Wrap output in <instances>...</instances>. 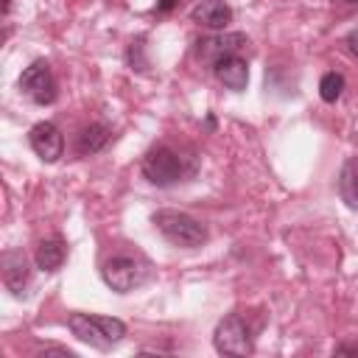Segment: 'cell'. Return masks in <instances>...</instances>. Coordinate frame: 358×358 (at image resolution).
<instances>
[{
    "instance_id": "obj_1",
    "label": "cell",
    "mask_w": 358,
    "mask_h": 358,
    "mask_svg": "<svg viewBox=\"0 0 358 358\" xmlns=\"http://www.w3.org/2000/svg\"><path fill=\"white\" fill-rule=\"evenodd\" d=\"M67 327L73 330V336L90 347L106 350L112 344H117L126 336V324L115 316H98V313H70Z\"/></svg>"
},
{
    "instance_id": "obj_2",
    "label": "cell",
    "mask_w": 358,
    "mask_h": 358,
    "mask_svg": "<svg viewBox=\"0 0 358 358\" xmlns=\"http://www.w3.org/2000/svg\"><path fill=\"white\" fill-rule=\"evenodd\" d=\"M154 224L176 246L193 249V246H201L207 241V227L199 218H193L187 213H179V210H159V213H154Z\"/></svg>"
},
{
    "instance_id": "obj_3",
    "label": "cell",
    "mask_w": 358,
    "mask_h": 358,
    "mask_svg": "<svg viewBox=\"0 0 358 358\" xmlns=\"http://www.w3.org/2000/svg\"><path fill=\"white\" fill-rule=\"evenodd\" d=\"M101 277H103V282H106L112 291L129 294V291H134L137 285H143V282L148 280V266H145L143 260H137V257L115 255V257H109V260L103 263Z\"/></svg>"
},
{
    "instance_id": "obj_4",
    "label": "cell",
    "mask_w": 358,
    "mask_h": 358,
    "mask_svg": "<svg viewBox=\"0 0 358 358\" xmlns=\"http://www.w3.org/2000/svg\"><path fill=\"white\" fill-rule=\"evenodd\" d=\"M143 176L157 185V187H171L176 185L182 176H185V165H182V157L168 148V145H159V148H151L145 157H143Z\"/></svg>"
},
{
    "instance_id": "obj_5",
    "label": "cell",
    "mask_w": 358,
    "mask_h": 358,
    "mask_svg": "<svg viewBox=\"0 0 358 358\" xmlns=\"http://www.w3.org/2000/svg\"><path fill=\"white\" fill-rule=\"evenodd\" d=\"M213 344L224 355H249L252 352V327L241 313H229L218 322Z\"/></svg>"
},
{
    "instance_id": "obj_6",
    "label": "cell",
    "mask_w": 358,
    "mask_h": 358,
    "mask_svg": "<svg viewBox=\"0 0 358 358\" xmlns=\"http://www.w3.org/2000/svg\"><path fill=\"white\" fill-rule=\"evenodd\" d=\"M20 90L34 101V103H50L56 98V78L50 73V64L36 59L31 62L22 76H20Z\"/></svg>"
},
{
    "instance_id": "obj_7",
    "label": "cell",
    "mask_w": 358,
    "mask_h": 358,
    "mask_svg": "<svg viewBox=\"0 0 358 358\" xmlns=\"http://www.w3.org/2000/svg\"><path fill=\"white\" fill-rule=\"evenodd\" d=\"M28 143H31L34 154H36L42 162H56V159L64 154V137H62V131H59L50 120L36 123V126L28 131Z\"/></svg>"
},
{
    "instance_id": "obj_8",
    "label": "cell",
    "mask_w": 358,
    "mask_h": 358,
    "mask_svg": "<svg viewBox=\"0 0 358 358\" xmlns=\"http://www.w3.org/2000/svg\"><path fill=\"white\" fill-rule=\"evenodd\" d=\"M249 39L243 34H218V36H210V39H201L199 48H196V56L201 62H210L215 64L221 56H229V53H238L241 48H246Z\"/></svg>"
},
{
    "instance_id": "obj_9",
    "label": "cell",
    "mask_w": 358,
    "mask_h": 358,
    "mask_svg": "<svg viewBox=\"0 0 358 358\" xmlns=\"http://www.w3.org/2000/svg\"><path fill=\"white\" fill-rule=\"evenodd\" d=\"M213 70H215V78H218V81H221L227 90H232V92L246 90V81H249V67H246V59H241L238 53L221 56V59L213 64Z\"/></svg>"
},
{
    "instance_id": "obj_10",
    "label": "cell",
    "mask_w": 358,
    "mask_h": 358,
    "mask_svg": "<svg viewBox=\"0 0 358 358\" xmlns=\"http://www.w3.org/2000/svg\"><path fill=\"white\" fill-rule=\"evenodd\" d=\"M193 22H199L201 28H210V31H224L229 22H232V8L224 3V0H201L193 11H190Z\"/></svg>"
},
{
    "instance_id": "obj_11",
    "label": "cell",
    "mask_w": 358,
    "mask_h": 358,
    "mask_svg": "<svg viewBox=\"0 0 358 358\" xmlns=\"http://www.w3.org/2000/svg\"><path fill=\"white\" fill-rule=\"evenodd\" d=\"M3 282L11 294H22L28 282V263L22 252H6L3 255Z\"/></svg>"
},
{
    "instance_id": "obj_12",
    "label": "cell",
    "mask_w": 358,
    "mask_h": 358,
    "mask_svg": "<svg viewBox=\"0 0 358 358\" xmlns=\"http://www.w3.org/2000/svg\"><path fill=\"white\" fill-rule=\"evenodd\" d=\"M109 140H112L109 126H103V123H90V126H84V129L78 131L76 151H78L81 157H90V154H98Z\"/></svg>"
},
{
    "instance_id": "obj_13",
    "label": "cell",
    "mask_w": 358,
    "mask_h": 358,
    "mask_svg": "<svg viewBox=\"0 0 358 358\" xmlns=\"http://www.w3.org/2000/svg\"><path fill=\"white\" fill-rule=\"evenodd\" d=\"M64 257H67V243H64L62 238H48V241H42V243L36 246V266H39L42 271H56V268H62Z\"/></svg>"
},
{
    "instance_id": "obj_14",
    "label": "cell",
    "mask_w": 358,
    "mask_h": 358,
    "mask_svg": "<svg viewBox=\"0 0 358 358\" xmlns=\"http://www.w3.org/2000/svg\"><path fill=\"white\" fill-rule=\"evenodd\" d=\"M338 193L347 207L358 210V162L355 159L344 162V168L338 173Z\"/></svg>"
},
{
    "instance_id": "obj_15",
    "label": "cell",
    "mask_w": 358,
    "mask_h": 358,
    "mask_svg": "<svg viewBox=\"0 0 358 358\" xmlns=\"http://www.w3.org/2000/svg\"><path fill=\"white\" fill-rule=\"evenodd\" d=\"M341 92H344V76H341V73H336V70L324 73V76H322V81H319V95H322V101L333 103V101H338V98H341Z\"/></svg>"
},
{
    "instance_id": "obj_16",
    "label": "cell",
    "mask_w": 358,
    "mask_h": 358,
    "mask_svg": "<svg viewBox=\"0 0 358 358\" xmlns=\"http://www.w3.org/2000/svg\"><path fill=\"white\" fill-rule=\"evenodd\" d=\"M347 45H350V50H352V56H358V25L347 34Z\"/></svg>"
},
{
    "instance_id": "obj_17",
    "label": "cell",
    "mask_w": 358,
    "mask_h": 358,
    "mask_svg": "<svg viewBox=\"0 0 358 358\" xmlns=\"http://www.w3.org/2000/svg\"><path fill=\"white\" fill-rule=\"evenodd\" d=\"M336 352L338 355H358V344H341V347H336Z\"/></svg>"
},
{
    "instance_id": "obj_18",
    "label": "cell",
    "mask_w": 358,
    "mask_h": 358,
    "mask_svg": "<svg viewBox=\"0 0 358 358\" xmlns=\"http://www.w3.org/2000/svg\"><path fill=\"white\" fill-rule=\"evenodd\" d=\"M168 8H173V0H162V3L157 6V11H168Z\"/></svg>"
},
{
    "instance_id": "obj_19",
    "label": "cell",
    "mask_w": 358,
    "mask_h": 358,
    "mask_svg": "<svg viewBox=\"0 0 358 358\" xmlns=\"http://www.w3.org/2000/svg\"><path fill=\"white\" fill-rule=\"evenodd\" d=\"M347 3H358V0H347Z\"/></svg>"
}]
</instances>
